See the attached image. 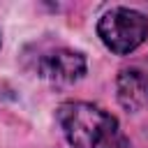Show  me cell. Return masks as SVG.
<instances>
[{
  "instance_id": "obj_2",
  "label": "cell",
  "mask_w": 148,
  "mask_h": 148,
  "mask_svg": "<svg viewBox=\"0 0 148 148\" xmlns=\"http://www.w3.org/2000/svg\"><path fill=\"white\" fill-rule=\"evenodd\" d=\"M97 35L111 53L127 56L146 42L148 18H146V14H141L136 9L113 7L102 14V18L97 23Z\"/></svg>"
},
{
  "instance_id": "obj_1",
  "label": "cell",
  "mask_w": 148,
  "mask_h": 148,
  "mask_svg": "<svg viewBox=\"0 0 148 148\" xmlns=\"http://www.w3.org/2000/svg\"><path fill=\"white\" fill-rule=\"evenodd\" d=\"M72 148H127V139L109 111L90 102H65L56 111Z\"/></svg>"
},
{
  "instance_id": "obj_4",
  "label": "cell",
  "mask_w": 148,
  "mask_h": 148,
  "mask_svg": "<svg viewBox=\"0 0 148 148\" xmlns=\"http://www.w3.org/2000/svg\"><path fill=\"white\" fill-rule=\"evenodd\" d=\"M118 102L127 111H139L148 104V72L141 67H125L116 81Z\"/></svg>"
},
{
  "instance_id": "obj_3",
  "label": "cell",
  "mask_w": 148,
  "mask_h": 148,
  "mask_svg": "<svg viewBox=\"0 0 148 148\" xmlns=\"http://www.w3.org/2000/svg\"><path fill=\"white\" fill-rule=\"evenodd\" d=\"M86 67H88V62L81 51L60 46L39 58L37 74L56 86H69V83H76L79 79H83Z\"/></svg>"
}]
</instances>
